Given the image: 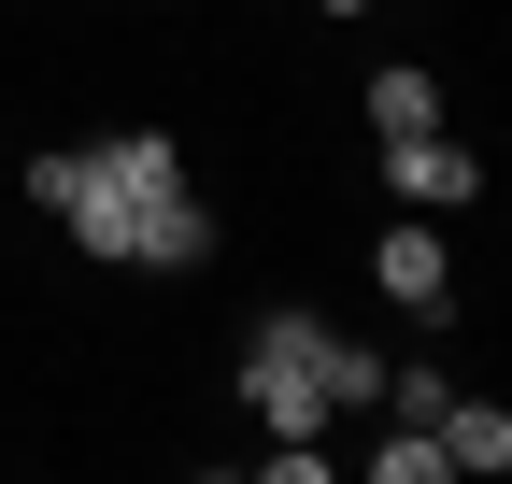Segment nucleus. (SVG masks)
Instances as JSON below:
<instances>
[{"label":"nucleus","instance_id":"obj_8","mask_svg":"<svg viewBox=\"0 0 512 484\" xmlns=\"http://www.w3.org/2000/svg\"><path fill=\"white\" fill-rule=\"evenodd\" d=\"M370 484H441V442H427V428H384V442H370Z\"/></svg>","mask_w":512,"mask_h":484},{"label":"nucleus","instance_id":"obj_3","mask_svg":"<svg viewBox=\"0 0 512 484\" xmlns=\"http://www.w3.org/2000/svg\"><path fill=\"white\" fill-rule=\"evenodd\" d=\"M370 285L399 299V314H441V299H456V242H441L427 214H399V228H370Z\"/></svg>","mask_w":512,"mask_h":484},{"label":"nucleus","instance_id":"obj_9","mask_svg":"<svg viewBox=\"0 0 512 484\" xmlns=\"http://www.w3.org/2000/svg\"><path fill=\"white\" fill-rule=\"evenodd\" d=\"M441 399H456V385H441V371H384V413H399V428H427V413Z\"/></svg>","mask_w":512,"mask_h":484},{"label":"nucleus","instance_id":"obj_4","mask_svg":"<svg viewBox=\"0 0 512 484\" xmlns=\"http://www.w3.org/2000/svg\"><path fill=\"white\" fill-rule=\"evenodd\" d=\"M427 442H441V470L498 484V470H512V413H498V399H441V413H427Z\"/></svg>","mask_w":512,"mask_h":484},{"label":"nucleus","instance_id":"obj_6","mask_svg":"<svg viewBox=\"0 0 512 484\" xmlns=\"http://www.w3.org/2000/svg\"><path fill=\"white\" fill-rule=\"evenodd\" d=\"M200 257H214V214H200V186L143 200V242H128V271H200Z\"/></svg>","mask_w":512,"mask_h":484},{"label":"nucleus","instance_id":"obj_5","mask_svg":"<svg viewBox=\"0 0 512 484\" xmlns=\"http://www.w3.org/2000/svg\"><path fill=\"white\" fill-rule=\"evenodd\" d=\"M356 100H370V143H413V129H441V72H427V57H384Z\"/></svg>","mask_w":512,"mask_h":484},{"label":"nucleus","instance_id":"obj_2","mask_svg":"<svg viewBox=\"0 0 512 484\" xmlns=\"http://www.w3.org/2000/svg\"><path fill=\"white\" fill-rule=\"evenodd\" d=\"M370 157H384V200H399V214H456V200H484V157H470V143H441V129L370 143Z\"/></svg>","mask_w":512,"mask_h":484},{"label":"nucleus","instance_id":"obj_1","mask_svg":"<svg viewBox=\"0 0 512 484\" xmlns=\"http://www.w3.org/2000/svg\"><path fill=\"white\" fill-rule=\"evenodd\" d=\"M29 200L72 228L100 271H128V242H143V200H128L114 171H100V143H57V157H29Z\"/></svg>","mask_w":512,"mask_h":484},{"label":"nucleus","instance_id":"obj_10","mask_svg":"<svg viewBox=\"0 0 512 484\" xmlns=\"http://www.w3.org/2000/svg\"><path fill=\"white\" fill-rule=\"evenodd\" d=\"M313 15H370V0H313Z\"/></svg>","mask_w":512,"mask_h":484},{"label":"nucleus","instance_id":"obj_7","mask_svg":"<svg viewBox=\"0 0 512 484\" xmlns=\"http://www.w3.org/2000/svg\"><path fill=\"white\" fill-rule=\"evenodd\" d=\"M100 171H114L128 200H171V186H185V143H171V129H114V143H100Z\"/></svg>","mask_w":512,"mask_h":484}]
</instances>
